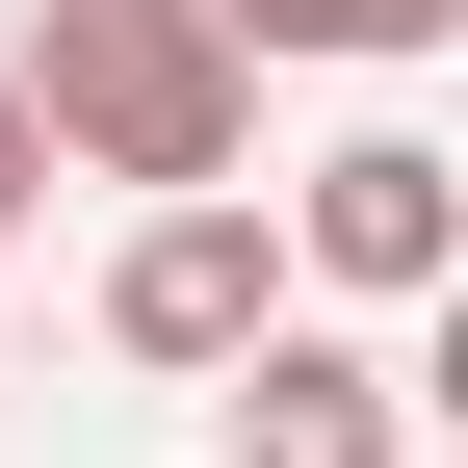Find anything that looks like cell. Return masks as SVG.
<instances>
[{
  "instance_id": "6da1fadb",
  "label": "cell",
  "mask_w": 468,
  "mask_h": 468,
  "mask_svg": "<svg viewBox=\"0 0 468 468\" xmlns=\"http://www.w3.org/2000/svg\"><path fill=\"white\" fill-rule=\"evenodd\" d=\"M0 104H27L52 156H104V183H156V208H208L234 156H261V52H234L208 0H52V27L0 52Z\"/></svg>"
},
{
  "instance_id": "7a4b0ae2",
  "label": "cell",
  "mask_w": 468,
  "mask_h": 468,
  "mask_svg": "<svg viewBox=\"0 0 468 468\" xmlns=\"http://www.w3.org/2000/svg\"><path fill=\"white\" fill-rule=\"evenodd\" d=\"M442 261H468V183H442V131H338L313 183H286V286H365V313H417Z\"/></svg>"
},
{
  "instance_id": "3957f363",
  "label": "cell",
  "mask_w": 468,
  "mask_h": 468,
  "mask_svg": "<svg viewBox=\"0 0 468 468\" xmlns=\"http://www.w3.org/2000/svg\"><path fill=\"white\" fill-rule=\"evenodd\" d=\"M104 338H131V365H261V338H286V234L234 208V183L156 208L131 261H104Z\"/></svg>"
},
{
  "instance_id": "277c9868",
  "label": "cell",
  "mask_w": 468,
  "mask_h": 468,
  "mask_svg": "<svg viewBox=\"0 0 468 468\" xmlns=\"http://www.w3.org/2000/svg\"><path fill=\"white\" fill-rule=\"evenodd\" d=\"M208 390H234V468H390V442H417V417H390V365H365V338H313V313H286L261 365H208Z\"/></svg>"
},
{
  "instance_id": "5b68a950",
  "label": "cell",
  "mask_w": 468,
  "mask_h": 468,
  "mask_svg": "<svg viewBox=\"0 0 468 468\" xmlns=\"http://www.w3.org/2000/svg\"><path fill=\"white\" fill-rule=\"evenodd\" d=\"M468 27V0H338V52H442Z\"/></svg>"
},
{
  "instance_id": "8992f818",
  "label": "cell",
  "mask_w": 468,
  "mask_h": 468,
  "mask_svg": "<svg viewBox=\"0 0 468 468\" xmlns=\"http://www.w3.org/2000/svg\"><path fill=\"white\" fill-rule=\"evenodd\" d=\"M208 27H234V52H338V0H208Z\"/></svg>"
},
{
  "instance_id": "52a82bcc",
  "label": "cell",
  "mask_w": 468,
  "mask_h": 468,
  "mask_svg": "<svg viewBox=\"0 0 468 468\" xmlns=\"http://www.w3.org/2000/svg\"><path fill=\"white\" fill-rule=\"evenodd\" d=\"M27 208H52V131H27V104H0V234H27Z\"/></svg>"
}]
</instances>
